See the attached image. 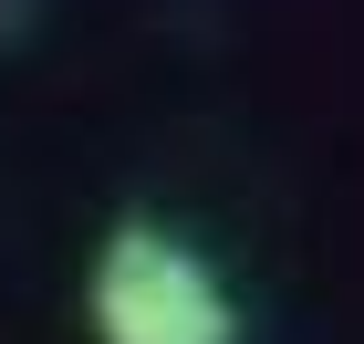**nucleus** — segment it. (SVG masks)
<instances>
[{
    "instance_id": "obj_1",
    "label": "nucleus",
    "mask_w": 364,
    "mask_h": 344,
    "mask_svg": "<svg viewBox=\"0 0 364 344\" xmlns=\"http://www.w3.org/2000/svg\"><path fill=\"white\" fill-rule=\"evenodd\" d=\"M84 323L94 344H240V303H229L219 261L177 240L167 219H114L94 240Z\"/></svg>"
}]
</instances>
